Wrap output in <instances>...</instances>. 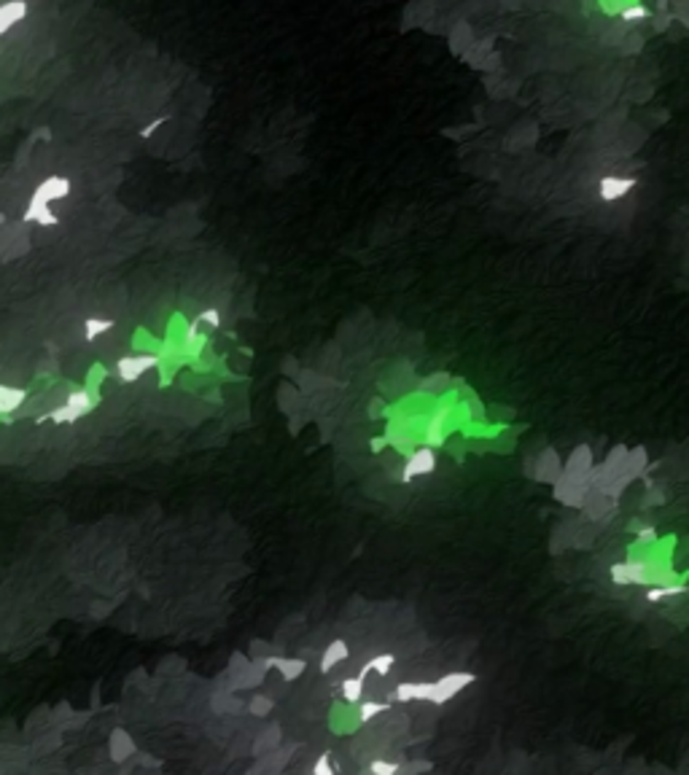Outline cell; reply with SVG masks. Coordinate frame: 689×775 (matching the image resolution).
I'll return each instance as SVG.
<instances>
[{
  "mask_svg": "<svg viewBox=\"0 0 689 775\" xmlns=\"http://www.w3.org/2000/svg\"><path fill=\"white\" fill-rule=\"evenodd\" d=\"M614 585H665L671 579V568L644 563V560H622L612 565Z\"/></svg>",
  "mask_w": 689,
  "mask_h": 775,
  "instance_id": "cell-1",
  "label": "cell"
},
{
  "mask_svg": "<svg viewBox=\"0 0 689 775\" xmlns=\"http://www.w3.org/2000/svg\"><path fill=\"white\" fill-rule=\"evenodd\" d=\"M592 490L587 477H571V474H560L555 482H552V496L558 498L560 504L571 509H582L585 506V498Z\"/></svg>",
  "mask_w": 689,
  "mask_h": 775,
  "instance_id": "cell-2",
  "label": "cell"
},
{
  "mask_svg": "<svg viewBox=\"0 0 689 775\" xmlns=\"http://www.w3.org/2000/svg\"><path fill=\"white\" fill-rule=\"evenodd\" d=\"M477 681V676L469 673V671H452V673H445L442 678L434 681V705H445L447 700L458 698L460 692L466 689L469 684Z\"/></svg>",
  "mask_w": 689,
  "mask_h": 775,
  "instance_id": "cell-3",
  "label": "cell"
},
{
  "mask_svg": "<svg viewBox=\"0 0 689 775\" xmlns=\"http://www.w3.org/2000/svg\"><path fill=\"white\" fill-rule=\"evenodd\" d=\"M159 367V356L153 353H141V356H124L116 361V377L121 382H135L141 380L143 374H148L151 369Z\"/></svg>",
  "mask_w": 689,
  "mask_h": 775,
  "instance_id": "cell-4",
  "label": "cell"
},
{
  "mask_svg": "<svg viewBox=\"0 0 689 775\" xmlns=\"http://www.w3.org/2000/svg\"><path fill=\"white\" fill-rule=\"evenodd\" d=\"M436 469V450L434 447H418L412 450L404 460V469H401V482H412L418 477L425 474H434Z\"/></svg>",
  "mask_w": 689,
  "mask_h": 775,
  "instance_id": "cell-5",
  "label": "cell"
},
{
  "mask_svg": "<svg viewBox=\"0 0 689 775\" xmlns=\"http://www.w3.org/2000/svg\"><path fill=\"white\" fill-rule=\"evenodd\" d=\"M636 186H639V178L633 175H603L598 180V197L600 202H619Z\"/></svg>",
  "mask_w": 689,
  "mask_h": 775,
  "instance_id": "cell-6",
  "label": "cell"
},
{
  "mask_svg": "<svg viewBox=\"0 0 689 775\" xmlns=\"http://www.w3.org/2000/svg\"><path fill=\"white\" fill-rule=\"evenodd\" d=\"M391 700L394 703H412V700L431 703L434 700V681H401L398 686H394Z\"/></svg>",
  "mask_w": 689,
  "mask_h": 775,
  "instance_id": "cell-7",
  "label": "cell"
},
{
  "mask_svg": "<svg viewBox=\"0 0 689 775\" xmlns=\"http://www.w3.org/2000/svg\"><path fill=\"white\" fill-rule=\"evenodd\" d=\"M70 194V180L63 178V175H49L46 180H40L36 191H33V200L38 202H57V200H65Z\"/></svg>",
  "mask_w": 689,
  "mask_h": 775,
  "instance_id": "cell-8",
  "label": "cell"
},
{
  "mask_svg": "<svg viewBox=\"0 0 689 775\" xmlns=\"http://www.w3.org/2000/svg\"><path fill=\"white\" fill-rule=\"evenodd\" d=\"M617 498L612 496H606L603 490H598V487H592L587 493V498H585V514H587V520H609V514H614V509H617V504H614Z\"/></svg>",
  "mask_w": 689,
  "mask_h": 775,
  "instance_id": "cell-9",
  "label": "cell"
},
{
  "mask_svg": "<svg viewBox=\"0 0 689 775\" xmlns=\"http://www.w3.org/2000/svg\"><path fill=\"white\" fill-rule=\"evenodd\" d=\"M563 474V463H560V457H558V452L552 450V447H547L544 452H538L536 457V469H533V477H536L538 482H555L558 477Z\"/></svg>",
  "mask_w": 689,
  "mask_h": 775,
  "instance_id": "cell-10",
  "label": "cell"
},
{
  "mask_svg": "<svg viewBox=\"0 0 689 775\" xmlns=\"http://www.w3.org/2000/svg\"><path fill=\"white\" fill-rule=\"evenodd\" d=\"M592 450L587 445L576 447L574 452L568 455V460L563 463V474H571V477H587L590 469H592Z\"/></svg>",
  "mask_w": 689,
  "mask_h": 775,
  "instance_id": "cell-11",
  "label": "cell"
},
{
  "mask_svg": "<svg viewBox=\"0 0 689 775\" xmlns=\"http://www.w3.org/2000/svg\"><path fill=\"white\" fill-rule=\"evenodd\" d=\"M27 16L25 0H6L0 3V36H6L13 25H19Z\"/></svg>",
  "mask_w": 689,
  "mask_h": 775,
  "instance_id": "cell-12",
  "label": "cell"
},
{
  "mask_svg": "<svg viewBox=\"0 0 689 775\" xmlns=\"http://www.w3.org/2000/svg\"><path fill=\"white\" fill-rule=\"evenodd\" d=\"M350 657V646H347V641H342V638H334L329 646L323 649V657H320V671L323 673H329V671H334L340 662H344Z\"/></svg>",
  "mask_w": 689,
  "mask_h": 775,
  "instance_id": "cell-13",
  "label": "cell"
},
{
  "mask_svg": "<svg viewBox=\"0 0 689 775\" xmlns=\"http://www.w3.org/2000/svg\"><path fill=\"white\" fill-rule=\"evenodd\" d=\"M25 221H36L40 227H57L60 224V218L51 210V205L38 202V200H30V205H27L25 210Z\"/></svg>",
  "mask_w": 689,
  "mask_h": 775,
  "instance_id": "cell-14",
  "label": "cell"
},
{
  "mask_svg": "<svg viewBox=\"0 0 689 775\" xmlns=\"http://www.w3.org/2000/svg\"><path fill=\"white\" fill-rule=\"evenodd\" d=\"M27 391L25 388H11V385H0V412L9 415L13 409H19L25 404Z\"/></svg>",
  "mask_w": 689,
  "mask_h": 775,
  "instance_id": "cell-15",
  "label": "cell"
},
{
  "mask_svg": "<svg viewBox=\"0 0 689 775\" xmlns=\"http://www.w3.org/2000/svg\"><path fill=\"white\" fill-rule=\"evenodd\" d=\"M689 592V585H681V582H665V585H654L651 590H646L644 600L646 603H657V600H665V597H673V595H684Z\"/></svg>",
  "mask_w": 689,
  "mask_h": 775,
  "instance_id": "cell-16",
  "label": "cell"
},
{
  "mask_svg": "<svg viewBox=\"0 0 689 775\" xmlns=\"http://www.w3.org/2000/svg\"><path fill=\"white\" fill-rule=\"evenodd\" d=\"M305 668H307V662L302 660V657H275V671L286 678V681H296L299 676L305 673Z\"/></svg>",
  "mask_w": 689,
  "mask_h": 775,
  "instance_id": "cell-17",
  "label": "cell"
},
{
  "mask_svg": "<svg viewBox=\"0 0 689 775\" xmlns=\"http://www.w3.org/2000/svg\"><path fill=\"white\" fill-rule=\"evenodd\" d=\"M129 754H135L132 737H129L124 730H116L114 735H111V757H114L116 762H121V759H127Z\"/></svg>",
  "mask_w": 689,
  "mask_h": 775,
  "instance_id": "cell-18",
  "label": "cell"
},
{
  "mask_svg": "<svg viewBox=\"0 0 689 775\" xmlns=\"http://www.w3.org/2000/svg\"><path fill=\"white\" fill-rule=\"evenodd\" d=\"M394 665H396V657H394V654H377V657H371L369 662H364V668H361V673H358V676H364V678H367L369 673L388 676Z\"/></svg>",
  "mask_w": 689,
  "mask_h": 775,
  "instance_id": "cell-19",
  "label": "cell"
},
{
  "mask_svg": "<svg viewBox=\"0 0 689 775\" xmlns=\"http://www.w3.org/2000/svg\"><path fill=\"white\" fill-rule=\"evenodd\" d=\"M65 404H70V407L84 418V415H89L92 409H94V396H92L89 391H84V388H76V391L67 394V401H65Z\"/></svg>",
  "mask_w": 689,
  "mask_h": 775,
  "instance_id": "cell-20",
  "label": "cell"
},
{
  "mask_svg": "<svg viewBox=\"0 0 689 775\" xmlns=\"http://www.w3.org/2000/svg\"><path fill=\"white\" fill-rule=\"evenodd\" d=\"M114 329V320L111 318H89L84 320V340L87 342H94L97 337H102L105 331Z\"/></svg>",
  "mask_w": 689,
  "mask_h": 775,
  "instance_id": "cell-21",
  "label": "cell"
},
{
  "mask_svg": "<svg viewBox=\"0 0 689 775\" xmlns=\"http://www.w3.org/2000/svg\"><path fill=\"white\" fill-rule=\"evenodd\" d=\"M361 698H364V676H350V678H344L342 681L344 703H353V705H356Z\"/></svg>",
  "mask_w": 689,
  "mask_h": 775,
  "instance_id": "cell-22",
  "label": "cell"
},
{
  "mask_svg": "<svg viewBox=\"0 0 689 775\" xmlns=\"http://www.w3.org/2000/svg\"><path fill=\"white\" fill-rule=\"evenodd\" d=\"M46 418H49L51 423H57V426H73V423H76V420L81 418V415H78V412L73 407H70V404H63V407H54V409H51Z\"/></svg>",
  "mask_w": 689,
  "mask_h": 775,
  "instance_id": "cell-23",
  "label": "cell"
},
{
  "mask_svg": "<svg viewBox=\"0 0 689 775\" xmlns=\"http://www.w3.org/2000/svg\"><path fill=\"white\" fill-rule=\"evenodd\" d=\"M391 708V703H377V700H369V703H361V708H358V722H371V719H377L383 711H388Z\"/></svg>",
  "mask_w": 689,
  "mask_h": 775,
  "instance_id": "cell-24",
  "label": "cell"
},
{
  "mask_svg": "<svg viewBox=\"0 0 689 775\" xmlns=\"http://www.w3.org/2000/svg\"><path fill=\"white\" fill-rule=\"evenodd\" d=\"M649 9L644 3H630L627 9H622V22L627 25H639V22H646L649 19Z\"/></svg>",
  "mask_w": 689,
  "mask_h": 775,
  "instance_id": "cell-25",
  "label": "cell"
},
{
  "mask_svg": "<svg viewBox=\"0 0 689 775\" xmlns=\"http://www.w3.org/2000/svg\"><path fill=\"white\" fill-rule=\"evenodd\" d=\"M404 767L401 764H396V762H371L369 767H367V773H374V775H396V773H401Z\"/></svg>",
  "mask_w": 689,
  "mask_h": 775,
  "instance_id": "cell-26",
  "label": "cell"
},
{
  "mask_svg": "<svg viewBox=\"0 0 689 775\" xmlns=\"http://www.w3.org/2000/svg\"><path fill=\"white\" fill-rule=\"evenodd\" d=\"M313 773H315V775H334V773H340V764H337V762L332 764L329 754H323L318 762L313 764Z\"/></svg>",
  "mask_w": 689,
  "mask_h": 775,
  "instance_id": "cell-27",
  "label": "cell"
},
{
  "mask_svg": "<svg viewBox=\"0 0 689 775\" xmlns=\"http://www.w3.org/2000/svg\"><path fill=\"white\" fill-rule=\"evenodd\" d=\"M197 320L202 323L205 329H218V326H221V313H218V310H202V313L197 315Z\"/></svg>",
  "mask_w": 689,
  "mask_h": 775,
  "instance_id": "cell-28",
  "label": "cell"
},
{
  "mask_svg": "<svg viewBox=\"0 0 689 775\" xmlns=\"http://www.w3.org/2000/svg\"><path fill=\"white\" fill-rule=\"evenodd\" d=\"M272 711V700L267 698H254L251 700V713H256V716H264V713Z\"/></svg>",
  "mask_w": 689,
  "mask_h": 775,
  "instance_id": "cell-29",
  "label": "cell"
},
{
  "mask_svg": "<svg viewBox=\"0 0 689 775\" xmlns=\"http://www.w3.org/2000/svg\"><path fill=\"white\" fill-rule=\"evenodd\" d=\"M636 538H639L641 544H654L657 541V531L654 528H641L639 533H636Z\"/></svg>",
  "mask_w": 689,
  "mask_h": 775,
  "instance_id": "cell-30",
  "label": "cell"
},
{
  "mask_svg": "<svg viewBox=\"0 0 689 775\" xmlns=\"http://www.w3.org/2000/svg\"><path fill=\"white\" fill-rule=\"evenodd\" d=\"M156 127H162V119H153L148 127L141 129V135H143V138H148V135H153V129H156Z\"/></svg>",
  "mask_w": 689,
  "mask_h": 775,
  "instance_id": "cell-31",
  "label": "cell"
},
{
  "mask_svg": "<svg viewBox=\"0 0 689 775\" xmlns=\"http://www.w3.org/2000/svg\"><path fill=\"white\" fill-rule=\"evenodd\" d=\"M3 221H6V216H3V213H0V224H3Z\"/></svg>",
  "mask_w": 689,
  "mask_h": 775,
  "instance_id": "cell-32",
  "label": "cell"
}]
</instances>
